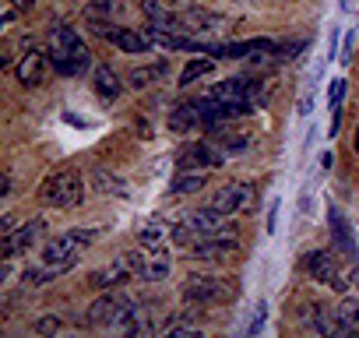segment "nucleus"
I'll return each mask as SVG.
<instances>
[{
	"label": "nucleus",
	"instance_id": "f03ea898",
	"mask_svg": "<svg viewBox=\"0 0 359 338\" xmlns=\"http://www.w3.org/2000/svg\"><path fill=\"white\" fill-rule=\"evenodd\" d=\"M99 236V229H71V233H60L57 240H50L43 247V264L53 271V275H64L78 264V257L85 254V247Z\"/></svg>",
	"mask_w": 359,
	"mask_h": 338
},
{
	"label": "nucleus",
	"instance_id": "bb28decb",
	"mask_svg": "<svg viewBox=\"0 0 359 338\" xmlns=\"http://www.w3.org/2000/svg\"><path fill=\"white\" fill-rule=\"evenodd\" d=\"M303 50H306V43L296 39V43H282L275 53H278V60H296V53H303Z\"/></svg>",
	"mask_w": 359,
	"mask_h": 338
},
{
	"label": "nucleus",
	"instance_id": "1a4fd4ad",
	"mask_svg": "<svg viewBox=\"0 0 359 338\" xmlns=\"http://www.w3.org/2000/svg\"><path fill=\"white\" fill-rule=\"evenodd\" d=\"M254 205V187L250 184H226L219 187L212 198H208V208L222 212V215H233V212H247Z\"/></svg>",
	"mask_w": 359,
	"mask_h": 338
},
{
	"label": "nucleus",
	"instance_id": "7c9ffc66",
	"mask_svg": "<svg viewBox=\"0 0 359 338\" xmlns=\"http://www.w3.org/2000/svg\"><path fill=\"white\" fill-rule=\"evenodd\" d=\"M355 155H359V127H355Z\"/></svg>",
	"mask_w": 359,
	"mask_h": 338
},
{
	"label": "nucleus",
	"instance_id": "2f4dec72",
	"mask_svg": "<svg viewBox=\"0 0 359 338\" xmlns=\"http://www.w3.org/2000/svg\"><path fill=\"white\" fill-rule=\"evenodd\" d=\"M15 4H32V0H15Z\"/></svg>",
	"mask_w": 359,
	"mask_h": 338
},
{
	"label": "nucleus",
	"instance_id": "393cba45",
	"mask_svg": "<svg viewBox=\"0 0 359 338\" xmlns=\"http://www.w3.org/2000/svg\"><path fill=\"white\" fill-rule=\"evenodd\" d=\"M162 334H169V338H176V334H198V324H191L187 317H172V320L162 324Z\"/></svg>",
	"mask_w": 359,
	"mask_h": 338
},
{
	"label": "nucleus",
	"instance_id": "b1692460",
	"mask_svg": "<svg viewBox=\"0 0 359 338\" xmlns=\"http://www.w3.org/2000/svg\"><path fill=\"white\" fill-rule=\"evenodd\" d=\"M212 67H215V60H208V57H201V60H191V64L184 67V74H180V85H194L198 78L212 74Z\"/></svg>",
	"mask_w": 359,
	"mask_h": 338
},
{
	"label": "nucleus",
	"instance_id": "f8f14e48",
	"mask_svg": "<svg viewBox=\"0 0 359 338\" xmlns=\"http://www.w3.org/2000/svg\"><path fill=\"white\" fill-rule=\"evenodd\" d=\"M50 60H53V57H46V53H39V50H29V53L18 60V67H15L18 81H22L25 88L43 85V81H46V74H50Z\"/></svg>",
	"mask_w": 359,
	"mask_h": 338
},
{
	"label": "nucleus",
	"instance_id": "6ab92c4d",
	"mask_svg": "<svg viewBox=\"0 0 359 338\" xmlns=\"http://www.w3.org/2000/svg\"><path fill=\"white\" fill-rule=\"evenodd\" d=\"M127 278H130L127 264H123V261H116V264H106V268L92 271L88 285H92V289H113V285H120V282H127Z\"/></svg>",
	"mask_w": 359,
	"mask_h": 338
},
{
	"label": "nucleus",
	"instance_id": "6e6552de",
	"mask_svg": "<svg viewBox=\"0 0 359 338\" xmlns=\"http://www.w3.org/2000/svg\"><path fill=\"white\" fill-rule=\"evenodd\" d=\"M43 233H46V219H29L22 229L4 233V240H0V254H4V261H11V257L25 254L32 243H39V236H43Z\"/></svg>",
	"mask_w": 359,
	"mask_h": 338
},
{
	"label": "nucleus",
	"instance_id": "dca6fc26",
	"mask_svg": "<svg viewBox=\"0 0 359 338\" xmlns=\"http://www.w3.org/2000/svg\"><path fill=\"white\" fill-rule=\"evenodd\" d=\"M169 74V60H155V64H141V67H134L130 74H127V85L130 88H151L155 81H162Z\"/></svg>",
	"mask_w": 359,
	"mask_h": 338
},
{
	"label": "nucleus",
	"instance_id": "c85d7f7f",
	"mask_svg": "<svg viewBox=\"0 0 359 338\" xmlns=\"http://www.w3.org/2000/svg\"><path fill=\"white\" fill-rule=\"evenodd\" d=\"M36 331H39V334H50V331H60V320H57V317H46V320H39V324H36Z\"/></svg>",
	"mask_w": 359,
	"mask_h": 338
},
{
	"label": "nucleus",
	"instance_id": "4468645a",
	"mask_svg": "<svg viewBox=\"0 0 359 338\" xmlns=\"http://www.w3.org/2000/svg\"><path fill=\"white\" fill-rule=\"evenodd\" d=\"M116 50H123V53H151V46H155V39L148 36V32H141V29H116L113 25V32L106 36Z\"/></svg>",
	"mask_w": 359,
	"mask_h": 338
},
{
	"label": "nucleus",
	"instance_id": "7ed1b4c3",
	"mask_svg": "<svg viewBox=\"0 0 359 338\" xmlns=\"http://www.w3.org/2000/svg\"><path fill=\"white\" fill-rule=\"evenodd\" d=\"M236 296V282L233 278H215V275H191L184 282V303L194 310H205V306H219L226 299Z\"/></svg>",
	"mask_w": 359,
	"mask_h": 338
},
{
	"label": "nucleus",
	"instance_id": "4be33fe9",
	"mask_svg": "<svg viewBox=\"0 0 359 338\" xmlns=\"http://www.w3.org/2000/svg\"><path fill=\"white\" fill-rule=\"evenodd\" d=\"M201 187H205V173H184V177L172 180L169 191H172L176 198H187V194H198Z\"/></svg>",
	"mask_w": 359,
	"mask_h": 338
},
{
	"label": "nucleus",
	"instance_id": "412c9836",
	"mask_svg": "<svg viewBox=\"0 0 359 338\" xmlns=\"http://www.w3.org/2000/svg\"><path fill=\"white\" fill-rule=\"evenodd\" d=\"M331 236H334V247H341V257H355V247L348 240V226L338 212H331Z\"/></svg>",
	"mask_w": 359,
	"mask_h": 338
},
{
	"label": "nucleus",
	"instance_id": "423d86ee",
	"mask_svg": "<svg viewBox=\"0 0 359 338\" xmlns=\"http://www.w3.org/2000/svg\"><path fill=\"white\" fill-rule=\"evenodd\" d=\"M130 310H134V303H130L127 296H120V292H106V296H99V299L88 306V320H92L95 327H109V331L116 327V331H123Z\"/></svg>",
	"mask_w": 359,
	"mask_h": 338
},
{
	"label": "nucleus",
	"instance_id": "f257e3e1",
	"mask_svg": "<svg viewBox=\"0 0 359 338\" xmlns=\"http://www.w3.org/2000/svg\"><path fill=\"white\" fill-rule=\"evenodd\" d=\"M50 57H53V67L60 74H81L92 67V53L85 50L81 36L71 25H57L50 32Z\"/></svg>",
	"mask_w": 359,
	"mask_h": 338
},
{
	"label": "nucleus",
	"instance_id": "cd10ccee",
	"mask_svg": "<svg viewBox=\"0 0 359 338\" xmlns=\"http://www.w3.org/2000/svg\"><path fill=\"white\" fill-rule=\"evenodd\" d=\"M88 11H95V15H113V11H120V0H88Z\"/></svg>",
	"mask_w": 359,
	"mask_h": 338
},
{
	"label": "nucleus",
	"instance_id": "5701e85b",
	"mask_svg": "<svg viewBox=\"0 0 359 338\" xmlns=\"http://www.w3.org/2000/svg\"><path fill=\"white\" fill-rule=\"evenodd\" d=\"M334 313H338V320L345 324L348 334L359 331V299H341V303L334 306Z\"/></svg>",
	"mask_w": 359,
	"mask_h": 338
},
{
	"label": "nucleus",
	"instance_id": "2eb2a0df",
	"mask_svg": "<svg viewBox=\"0 0 359 338\" xmlns=\"http://www.w3.org/2000/svg\"><path fill=\"white\" fill-rule=\"evenodd\" d=\"M229 254H236V236L201 240V243H194V254H191V257H198V261H222V257H229Z\"/></svg>",
	"mask_w": 359,
	"mask_h": 338
},
{
	"label": "nucleus",
	"instance_id": "a878e982",
	"mask_svg": "<svg viewBox=\"0 0 359 338\" xmlns=\"http://www.w3.org/2000/svg\"><path fill=\"white\" fill-rule=\"evenodd\" d=\"M341 99H345V81L334 78L331 88H327V106H331V113H341Z\"/></svg>",
	"mask_w": 359,
	"mask_h": 338
},
{
	"label": "nucleus",
	"instance_id": "0eeeda50",
	"mask_svg": "<svg viewBox=\"0 0 359 338\" xmlns=\"http://www.w3.org/2000/svg\"><path fill=\"white\" fill-rule=\"evenodd\" d=\"M303 268L310 271L313 282H320V285H327V289H334V292H345V289H348L345 275L338 271V261H334L327 250H310L306 261H303Z\"/></svg>",
	"mask_w": 359,
	"mask_h": 338
},
{
	"label": "nucleus",
	"instance_id": "a211bd4d",
	"mask_svg": "<svg viewBox=\"0 0 359 338\" xmlns=\"http://www.w3.org/2000/svg\"><path fill=\"white\" fill-rule=\"evenodd\" d=\"M137 240H141L144 247H165V243L172 240V226H162L158 219H144V222L137 226Z\"/></svg>",
	"mask_w": 359,
	"mask_h": 338
},
{
	"label": "nucleus",
	"instance_id": "9d476101",
	"mask_svg": "<svg viewBox=\"0 0 359 338\" xmlns=\"http://www.w3.org/2000/svg\"><path fill=\"white\" fill-rule=\"evenodd\" d=\"M187 222H191V229L198 233V243H201V240H215V236H236L229 215H222V212H215V208H201V212L187 215Z\"/></svg>",
	"mask_w": 359,
	"mask_h": 338
},
{
	"label": "nucleus",
	"instance_id": "20e7f679",
	"mask_svg": "<svg viewBox=\"0 0 359 338\" xmlns=\"http://www.w3.org/2000/svg\"><path fill=\"white\" fill-rule=\"evenodd\" d=\"M120 261L127 264L130 278H144V282H162L172 271V257H169L165 247H144L141 243V250H123Z\"/></svg>",
	"mask_w": 359,
	"mask_h": 338
},
{
	"label": "nucleus",
	"instance_id": "ddd939ff",
	"mask_svg": "<svg viewBox=\"0 0 359 338\" xmlns=\"http://www.w3.org/2000/svg\"><path fill=\"white\" fill-rule=\"evenodd\" d=\"M205 123V106H201V99H187V102H180L172 113H169V130H176V134H187V130H194V127H201Z\"/></svg>",
	"mask_w": 359,
	"mask_h": 338
},
{
	"label": "nucleus",
	"instance_id": "aec40b11",
	"mask_svg": "<svg viewBox=\"0 0 359 338\" xmlns=\"http://www.w3.org/2000/svg\"><path fill=\"white\" fill-rule=\"evenodd\" d=\"M92 191H99L102 198H123L127 184L120 177H113L109 169H92Z\"/></svg>",
	"mask_w": 359,
	"mask_h": 338
},
{
	"label": "nucleus",
	"instance_id": "f3484780",
	"mask_svg": "<svg viewBox=\"0 0 359 338\" xmlns=\"http://www.w3.org/2000/svg\"><path fill=\"white\" fill-rule=\"evenodd\" d=\"M92 85H95V95H99V99H106V102H113V99L123 92L120 74H116L109 64H99V67L92 71Z\"/></svg>",
	"mask_w": 359,
	"mask_h": 338
},
{
	"label": "nucleus",
	"instance_id": "9b49d317",
	"mask_svg": "<svg viewBox=\"0 0 359 338\" xmlns=\"http://www.w3.org/2000/svg\"><path fill=\"white\" fill-rule=\"evenodd\" d=\"M226 158L222 148H212V141H191L184 151L176 155V169H208Z\"/></svg>",
	"mask_w": 359,
	"mask_h": 338
},
{
	"label": "nucleus",
	"instance_id": "39448f33",
	"mask_svg": "<svg viewBox=\"0 0 359 338\" xmlns=\"http://www.w3.org/2000/svg\"><path fill=\"white\" fill-rule=\"evenodd\" d=\"M85 198V184L78 173L64 169V173H50L39 187V201L50 205V208H74L78 201Z\"/></svg>",
	"mask_w": 359,
	"mask_h": 338
},
{
	"label": "nucleus",
	"instance_id": "c756f323",
	"mask_svg": "<svg viewBox=\"0 0 359 338\" xmlns=\"http://www.w3.org/2000/svg\"><path fill=\"white\" fill-rule=\"evenodd\" d=\"M352 282H355V285H359V264H355V268H352Z\"/></svg>",
	"mask_w": 359,
	"mask_h": 338
}]
</instances>
